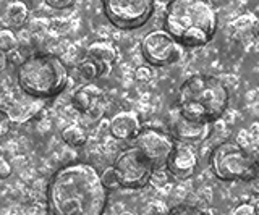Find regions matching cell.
<instances>
[{"label":"cell","instance_id":"6da1fadb","mask_svg":"<svg viewBox=\"0 0 259 215\" xmlns=\"http://www.w3.org/2000/svg\"><path fill=\"white\" fill-rule=\"evenodd\" d=\"M47 202L54 215H104L109 191L93 165L73 162L52 175Z\"/></svg>","mask_w":259,"mask_h":215},{"label":"cell","instance_id":"7a4b0ae2","mask_svg":"<svg viewBox=\"0 0 259 215\" xmlns=\"http://www.w3.org/2000/svg\"><path fill=\"white\" fill-rule=\"evenodd\" d=\"M219 20L212 5L202 0H174L167 5L164 31L182 47H204L214 39Z\"/></svg>","mask_w":259,"mask_h":215},{"label":"cell","instance_id":"3957f363","mask_svg":"<svg viewBox=\"0 0 259 215\" xmlns=\"http://www.w3.org/2000/svg\"><path fill=\"white\" fill-rule=\"evenodd\" d=\"M230 91L212 75H193L178 89L177 107L186 120L212 125L229 109Z\"/></svg>","mask_w":259,"mask_h":215},{"label":"cell","instance_id":"277c9868","mask_svg":"<svg viewBox=\"0 0 259 215\" xmlns=\"http://www.w3.org/2000/svg\"><path fill=\"white\" fill-rule=\"evenodd\" d=\"M16 81L21 91L32 97L51 99L65 89L68 70L62 59L54 53H31L16 67Z\"/></svg>","mask_w":259,"mask_h":215},{"label":"cell","instance_id":"5b68a950","mask_svg":"<svg viewBox=\"0 0 259 215\" xmlns=\"http://www.w3.org/2000/svg\"><path fill=\"white\" fill-rule=\"evenodd\" d=\"M209 167L221 181H251L259 178V160L235 141L217 144L209 155Z\"/></svg>","mask_w":259,"mask_h":215},{"label":"cell","instance_id":"8992f818","mask_svg":"<svg viewBox=\"0 0 259 215\" xmlns=\"http://www.w3.org/2000/svg\"><path fill=\"white\" fill-rule=\"evenodd\" d=\"M104 13L113 26L121 31L143 28L156 9L154 0H104Z\"/></svg>","mask_w":259,"mask_h":215},{"label":"cell","instance_id":"52a82bcc","mask_svg":"<svg viewBox=\"0 0 259 215\" xmlns=\"http://www.w3.org/2000/svg\"><path fill=\"white\" fill-rule=\"evenodd\" d=\"M112 167L117 173L120 188L125 189H143L151 183L156 172L151 162L135 146L121 150Z\"/></svg>","mask_w":259,"mask_h":215},{"label":"cell","instance_id":"ba28073f","mask_svg":"<svg viewBox=\"0 0 259 215\" xmlns=\"http://www.w3.org/2000/svg\"><path fill=\"white\" fill-rule=\"evenodd\" d=\"M141 53L152 67H167L177 63L183 55V47L164 29L151 31L141 42Z\"/></svg>","mask_w":259,"mask_h":215},{"label":"cell","instance_id":"9c48e42d","mask_svg":"<svg viewBox=\"0 0 259 215\" xmlns=\"http://www.w3.org/2000/svg\"><path fill=\"white\" fill-rule=\"evenodd\" d=\"M175 139L170 133L160 131L156 128H143L133 141V146L148 158L156 170L165 167L170 154L175 149Z\"/></svg>","mask_w":259,"mask_h":215},{"label":"cell","instance_id":"30bf717a","mask_svg":"<svg viewBox=\"0 0 259 215\" xmlns=\"http://www.w3.org/2000/svg\"><path fill=\"white\" fill-rule=\"evenodd\" d=\"M71 102L76 112L91 120H97L105 112V94L94 83H86L78 87L73 94Z\"/></svg>","mask_w":259,"mask_h":215},{"label":"cell","instance_id":"8fae6325","mask_svg":"<svg viewBox=\"0 0 259 215\" xmlns=\"http://www.w3.org/2000/svg\"><path fill=\"white\" fill-rule=\"evenodd\" d=\"M198 169V155L194 149L188 144L177 142L174 152L170 154L168 160L165 164L167 173L172 175L177 180H188L191 178Z\"/></svg>","mask_w":259,"mask_h":215},{"label":"cell","instance_id":"7c38bea8","mask_svg":"<svg viewBox=\"0 0 259 215\" xmlns=\"http://www.w3.org/2000/svg\"><path fill=\"white\" fill-rule=\"evenodd\" d=\"M210 131H212V125L186 120V118H183L177 112V117L172 122L170 136L175 139V142L193 146V144H199V142L206 141L209 138Z\"/></svg>","mask_w":259,"mask_h":215},{"label":"cell","instance_id":"4fadbf2b","mask_svg":"<svg viewBox=\"0 0 259 215\" xmlns=\"http://www.w3.org/2000/svg\"><path fill=\"white\" fill-rule=\"evenodd\" d=\"M141 130V118L133 110H121L112 117L109 123L112 138L118 141H135Z\"/></svg>","mask_w":259,"mask_h":215},{"label":"cell","instance_id":"5bb4252c","mask_svg":"<svg viewBox=\"0 0 259 215\" xmlns=\"http://www.w3.org/2000/svg\"><path fill=\"white\" fill-rule=\"evenodd\" d=\"M86 57L97 62L99 65H102L109 71V68L117 62L118 50H117V47L109 41H94L93 44L88 45Z\"/></svg>","mask_w":259,"mask_h":215},{"label":"cell","instance_id":"9a60e30c","mask_svg":"<svg viewBox=\"0 0 259 215\" xmlns=\"http://www.w3.org/2000/svg\"><path fill=\"white\" fill-rule=\"evenodd\" d=\"M28 15H29L28 5L21 2V0H13L5 9V18L13 28H21L26 23Z\"/></svg>","mask_w":259,"mask_h":215},{"label":"cell","instance_id":"2e32d148","mask_svg":"<svg viewBox=\"0 0 259 215\" xmlns=\"http://www.w3.org/2000/svg\"><path fill=\"white\" fill-rule=\"evenodd\" d=\"M60 136L65 144L70 147H81V146H84L88 141V134H86L84 128L79 125H75V123L65 126Z\"/></svg>","mask_w":259,"mask_h":215},{"label":"cell","instance_id":"e0dca14e","mask_svg":"<svg viewBox=\"0 0 259 215\" xmlns=\"http://www.w3.org/2000/svg\"><path fill=\"white\" fill-rule=\"evenodd\" d=\"M78 73L81 75V78L86 79V81H94V79L101 78L107 73V70H105L102 65H99L97 62L84 57L78 63Z\"/></svg>","mask_w":259,"mask_h":215},{"label":"cell","instance_id":"ac0fdd59","mask_svg":"<svg viewBox=\"0 0 259 215\" xmlns=\"http://www.w3.org/2000/svg\"><path fill=\"white\" fill-rule=\"evenodd\" d=\"M18 47V39L12 29H0V52L8 53Z\"/></svg>","mask_w":259,"mask_h":215},{"label":"cell","instance_id":"d6986e66","mask_svg":"<svg viewBox=\"0 0 259 215\" xmlns=\"http://www.w3.org/2000/svg\"><path fill=\"white\" fill-rule=\"evenodd\" d=\"M101 181L107 191H115L120 188V183H118L117 173L113 170V167H107V169L101 173Z\"/></svg>","mask_w":259,"mask_h":215},{"label":"cell","instance_id":"ffe728a7","mask_svg":"<svg viewBox=\"0 0 259 215\" xmlns=\"http://www.w3.org/2000/svg\"><path fill=\"white\" fill-rule=\"evenodd\" d=\"M167 215H206L199 207L191 205V204H178L170 209Z\"/></svg>","mask_w":259,"mask_h":215},{"label":"cell","instance_id":"44dd1931","mask_svg":"<svg viewBox=\"0 0 259 215\" xmlns=\"http://www.w3.org/2000/svg\"><path fill=\"white\" fill-rule=\"evenodd\" d=\"M232 215H256V210H254V205L253 202H241L240 205L235 207V210Z\"/></svg>","mask_w":259,"mask_h":215},{"label":"cell","instance_id":"7402d4cb","mask_svg":"<svg viewBox=\"0 0 259 215\" xmlns=\"http://www.w3.org/2000/svg\"><path fill=\"white\" fill-rule=\"evenodd\" d=\"M46 5L55 10H65L75 5V0H46Z\"/></svg>","mask_w":259,"mask_h":215},{"label":"cell","instance_id":"603a6c76","mask_svg":"<svg viewBox=\"0 0 259 215\" xmlns=\"http://www.w3.org/2000/svg\"><path fill=\"white\" fill-rule=\"evenodd\" d=\"M10 125H12V118L8 117L7 112L0 110V136H4V134L10 131Z\"/></svg>","mask_w":259,"mask_h":215},{"label":"cell","instance_id":"cb8c5ba5","mask_svg":"<svg viewBox=\"0 0 259 215\" xmlns=\"http://www.w3.org/2000/svg\"><path fill=\"white\" fill-rule=\"evenodd\" d=\"M151 78H152V71H151L149 68L141 67V68H138V70H136V79H138V81L148 83Z\"/></svg>","mask_w":259,"mask_h":215},{"label":"cell","instance_id":"d4e9b609","mask_svg":"<svg viewBox=\"0 0 259 215\" xmlns=\"http://www.w3.org/2000/svg\"><path fill=\"white\" fill-rule=\"evenodd\" d=\"M10 175H12V165L5 160H0V180H7Z\"/></svg>","mask_w":259,"mask_h":215},{"label":"cell","instance_id":"484cf974","mask_svg":"<svg viewBox=\"0 0 259 215\" xmlns=\"http://www.w3.org/2000/svg\"><path fill=\"white\" fill-rule=\"evenodd\" d=\"M7 65H8V57H7V53L0 52V73H4V70L7 68Z\"/></svg>","mask_w":259,"mask_h":215},{"label":"cell","instance_id":"4316f807","mask_svg":"<svg viewBox=\"0 0 259 215\" xmlns=\"http://www.w3.org/2000/svg\"><path fill=\"white\" fill-rule=\"evenodd\" d=\"M253 205H254V210H256V215H259V197H256V199H253Z\"/></svg>","mask_w":259,"mask_h":215},{"label":"cell","instance_id":"83f0119b","mask_svg":"<svg viewBox=\"0 0 259 215\" xmlns=\"http://www.w3.org/2000/svg\"><path fill=\"white\" fill-rule=\"evenodd\" d=\"M120 215H135L133 212H121Z\"/></svg>","mask_w":259,"mask_h":215},{"label":"cell","instance_id":"f1b7e54d","mask_svg":"<svg viewBox=\"0 0 259 215\" xmlns=\"http://www.w3.org/2000/svg\"><path fill=\"white\" fill-rule=\"evenodd\" d=\"M256 36H257V39H259V25H257V28H256Z\"/></svg>","mask_w":259,"mask_h":215},{"label":"cell","instance_id":"f546056e","mask_svg":"<svg viewBox=\"0 0 259 215\" xmlns=\"http://www.w3.org/2000/svg\"><path fill=\"white\" fill-rule=\"evenodd\" d=\"M10 215H21V213H10Z\"/></svg>","mask_w":259,"mask_h":215}]
</instances>
